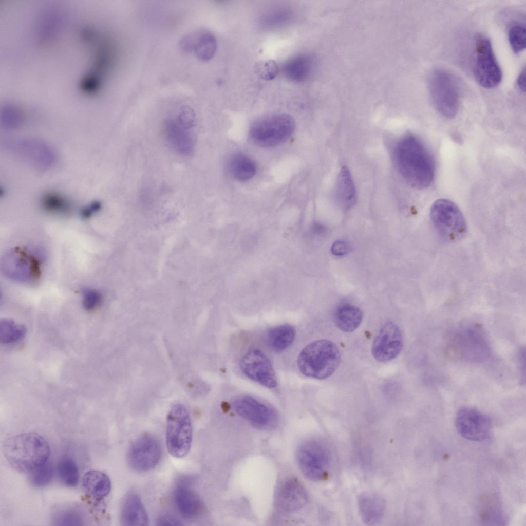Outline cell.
I'll list each match as a JSON object with an SVG mask.
<instances>
[{
  "mask_svg": "<svg viewBox=\"0 0 526 526\" xmlns=\"http://www.w3.org/2000/svg\"><path fill=\"white\" fill-rule=\"evenodd\" d=\"M394 159L403 179L410 186L424 189L433 182L435 160L422 141L413 134L404 136L394 149Z\"/></svg>",
  "mask_w": 526,
  "mask_h": 526,
  "instance_id": "obj_1",
  "label": "cell"
},
{
  "mask_svg": "<svg viewBox=\"0 0 526 526\" xmlns=\"http://www.w3.org/2000/svg\"><path fill=\"white\" fill-rule=\"evenodd\" d=\"M3 450L10 464L22 472L33 471L44 465L50 454L48 443L39 434L32 432L8 438Z\"/></svg>",
  "mask_w": 526,
  "mask_h": 526,
  "instance_id": "obj_2",
  "label": "cell"
},
{
  "mask_svg": "<svg viewBox=\"0 0 526 526\" xmlns=\"http://www.w3.org/2000/svg\"><path fill=\"white\" fill-rule=\"evenodd\" d=\"M447 344L448 351L463 361L481 363L490 356L487 337L477 324L465 323L458 326L449 334Z\"/></svg>",
  "mask_w": 526,
  "mask_h": 526,
  "instance_id": "obj_3",
  "label": "cell"
},
{
  "mask_svg": "<svg viewBox=\"0 0 526 526\" xmlns=\"http://www.w3.org/2000/svg\"><path fill=\"white\" fill-rule=\"evenodd\" d=\"M341 354L332 341L321 339L313 341L301 351L297 359L300 372L305 375L318 380L327 378L339 367Z\"/></svg>",
  "mask_w": 526,
  "mask_h": 526,
  "instance_id": "obj_4",
  "label": "cell"
},
{
  "mask_svg": "<svg viewBox=\"0 0 526 526\" xmlns=\"http://www.w3.org/2000/svg\"><path fill=\"white\" fill-rule=\"evenodd\" d=\"M428 89L433 106L443 117L452 118L460 102V89L455 77L448 71L436 69L429 75Z\"/></svg>",
  "mask_w": 526,
  "mask_h": 526,
  "instance_id": "obj_5",
  "label": "cell"
},
{
  "mask_svg": "<svg viewBox=\"0 0 526 526\" xmlns=\"http://www.w3.org/2000/svg\"><path fill=\"white\" fill-rule=\"evenodd\" d=\"M192 441V427L189 412L183 404L172 405L167 416L166 445L174 457L181 458L189 452Z\"/></svg>",
  "mask_w": 526,
  "mask_h": 526,
  "instance_id": "obj_6",
  "label": "cell"
},
{
  "mask_svg": "<svg viewBox=\"0 0 526 526\" xmlns=\"http://www.w3.org/2000/svg\"><path fill=\"white\" fill-rule=\"evenodd\" d=\"M430 218L439 235L447 242L459 241L467 233V224L462 213L448 199L436 200L431 206Z\"/></svg>",
  "mask_w": 526,
  "mask_h": 526,
  "instance_id": "obj_7",
  "label": "cell"
},
{
  "mask_svg": "<svg viewBox=\"0 0 526 526\" xmlns=\"http://www.w3.org/2000/svg\"><path fill=\"white\" fill-rule=\"evenodd\" d=\"M295 126L289 115L276 113L264 116L253 123L250 134L253 141L263 147H272L285 141L292 134Z\"/></svg>",
  "mask_w": 526,
  "mask_h": 526,
  "instance_id": "obj_8",
  "label": "cell"
},
{
  "mask_svg": "<svg viewBox=\"0 0 526 526\" xmlns=\"http://www.w3.org/2000/svg\"><path fill=\"white\" fill-rule=\"evenodd\" d=\"M297 459L302 472L308 479L319 481L328 477L332 455L328 446L323 441L312 439L304 442L298 449Z\"/></svg>",
  "mask_w": 526,
  "mask_h": 526,
  "instance_id": "obj_9",
  "label": "cell"
},
{
  "mask_svg": "<svg viewBox=\"0 0 526 526\" xmlns=\"http://www.w3.org/2000/svg\"><path fill=\"white\" fill-rule=\"evenodd\" d=\"M41 261L28 249L15 247L7 252L1 261V269L8 278L21 283H33L41 274Z\"/></svg>",
  "mask_w": 526,
  "mask_h": 526,
  "instance_id": "obj_10",
  "label": "cell"
},
{
  "mask_svg": "<svg viewBox=\"0 0 526 526\" xmlns=\"http://www.w3.org/2000/svg\"><path fill=\"white\" fill-rule=\"evenodd\" d=\"M475 50L474 74L476 80L485 88L496 87L502 80V73L489 39L482 34L477 35Z\"/></svg>",
  "mask_w": 526,
  "mask_h": 526,
  "instance_id": "obj_11",
  "label": "cell"
},
{
  "mask_svg": "<svg viewBox=\"0 0 526 526\" xmlns=\"http://www.w3.org/2000/svg\"><path fill=\"white\" fill-rule=\"evenodd\" d=\"M455 424L458 433L464 438L476 442L487 439L491 433V421L480 411L463 407L456 413Z\"/></svg>",
  "mask_w": 526,
  "mask_h": 526,
  "instance_id": "obj_12",
  "label": "cell"
},
{
  "mask_svg": "<svg viewBox=\"0 0 526 526\" xmlns=\"http://www.w3.org/2000/svg\"><path fill=\"white\" fill-rule=\"evenodd\" d=\"M161 453V446L157 439L150 434H144L130 446L127 456V462L136 471H147L157 465Z\"/></svg>",
  "mask_w": 526,
  "mask_h": 526,
  "instance_id": "obj_13",
  "label": "cell"
},
{
  "mask_svg": "<svg viewBox=\"0 0 526 526\" xmlns=\"http://www.w3.org/2000/svg\"><path fill=\"white\" fill-rule=\"evenodd\" d=\"M403 342L400 327L396 323L388 321L381 327L373 342L372 355L379 362H389L400 354Z\"/></svg>",
  "mask_w": 526,
  "mask_h": 526,
  "instance_id": "obj_14",
  "label": "cell"
},
{
  "mask_svg": "<svg viewBox=\"0 0 526 526\" xmlns=\"http://www.w3.org/2000/svg\"><path fill=\"white\" fill-rule=\"evenodd\" d=\"M240 366L250 379L268 388L276 387L277 380L271 362L260 350L248 351L242 358Z\"/></svg>",
  "mask_w": 526,
  "mask_h": 526,
  "instance_id": "obj_15",
  "label": "cell"
},
{
  "mask_svg": "<svg viewBox=\"0 0 526 526\" xmlns=\"http://www.w3.org/2000/svg\"><path fill=\"white\" fill-rule=\"evenodd\" d=\"M13 147L22 159L36 169L48 170L56 162V155L53 149L42 141L25 139L16 141Z\"/></svg>",
  "mask_w": 526,
  "mask_h": 526,
  "instance_id": "obj_16",
  "label": "cell"
},
{
  "mask_svg": "<svg viewBox=\"0 0 526 526\" xmlns=\"http://www.w3.org/2000/svg\"><path fill=\"white\" fill-rule=\"evenodd\" d=\"M233 406L240 416L256 426L271 428L276 422L274 411L252 397H238L233 402Z\"/></svg>",
  "mask_w": 526,
  "mask_h": 526,
  "instance_id": "obj_17",
  "label": "cell"
},
{
  "mask_svg": "<svg viewBox=\"0 0 526 526\" xmlns=\"http://www.w3.org/2000/svg\"><path fill=\"white\" fill-rule=\"evenodd\" d=\"M180 46L184 51L194 52L199 59L206 61L214 56L217 44L212 33L200 30L184 36L180 41Z\"/></svg>",
  "mask_w": 526,
  "mask_h": 526,
  "instance_id": "obj_18",
  "label": "cell"
},
{
  "mask_svg": "<svg viewBox=\"0 0 526 526\" xmlns=\"http://www.w3.org/2000/svg\"><path fill=\"white\" fill-rule=\"evenodd\" d=\"M307 500L304 487L295 478L288 479L281 484L276 499L279 508L287 512L299 510L306 504Z\"/></svg>",
  "mask_w": 526,
  "mask_h": 526,
  "instance_id": "obj_19",
  "label": "cell"
},
{
  "mask_svg": "<svg viewBox=\"0 0 526 526\" xmlns=\"http://www.w3.org/2000/svg\"><path fill=\"white\" fill-rule=\"evenodd\" d=\"M167 141L177 153L188 156L194 151L195 141L190 129L181 125L176 118L166 120L164 125Z\"/></svg>",
  "mask_w": 526,
  "mask_h": 526,
  "instance_id": "obj_20",
  "label": "cell"
},
{
  "mask_svg": "<svg viewBox=\"0 0 526 526\" xmlns=\"http://www.w3.org/2000/svg\"><path fill=\"white\" fill-rule=\"evenodd\" d=\"M174 498L179 512L186 518H195L200 513L202 508L201 501L186 480H181L177 484Z\"/></svg>",
  "mask_w": 526,
  "mask_h": 526,
  "instance_id": "obj_21",
  "label": "cell"
},
{
  "mask_svg": "<svg viewBox=\"0 0 526 526\" xmlns=\"http://www.w3.org/2000/svg\"><path fill=\"white\" fill-rule=\"evenodd\" d=\"M386 503L380 495L372 492H364L358 497V506L363 523L373 525L383 517Z\"/></svg>",
  "mask_w": 526,
  "mask_h": 526,
  "instance_id": "obj_22",
  "label": "cell"
},
{
  "mask_svg": "<svg viewBox=\"0 0 526 526\" xmlns=\"http://www.w3.org/2000/svg\"><path fill=\"white\" fill-rule=\"evenodd\" d=\"M121 519L126 526H145L148 524V517L143 503L134 492L129 493L123 503Z\"/></svg>",
  "mask_w": 526,
  "mask_h": 526,
  "instance_id": "obj_23",
  "label": "cell"
},
{
  "mask_svg": "<svg viewBox=\"0 0 526 526\" xmlns=\"http://www.w3.org/2000/svg\"><path fill=\"white\" fill-rule=\"evenodd\" d=\"M335 196L339 205L345 210L351 209L356 204L357 194L354 183L349 169L345 166L338 175Z\"/></svg>",
  "mask_w": 526,
  "mask_h": 526,
  "instance_id": "obj_24",
  "label": "cell"
},
{
  "mask_svg": "<svg viewBox=\"0 0 526 526\" xmlns=\"http://www.w3.org/2000/svg\"><path fill=\"white\" fill-rule=\"evenodd\" d=\"M83 491L91 497L100 499L109 494L111 482L108 476L100 471L90 470L87 472L82 479Z\"/></svg>",
  "mask_w": 526,
  "mask_h": 526,
  "instance_id": "obj_25",
  "label": "cell"
},
{
  "mask_svg": "<svg viewBox=\"0 0 526 526\" xmlns=\"http://www.w3.org/2000/svg\"><path fill=\"white\" fill-rule=\"evenodd\" d=\"M363 317V313L360 308L350 304L344 303L336 309L334 322L341 330L350 332L359 327Z\"/></svg>",
  "mask_w": 526,
  "mask_h": 526,
  "instance_id": "obj_26",
  "label": "cell"
},
{
  "mask_svg": "<svg viewBox=\"0 0 526 526\" xmlns=\"http://www.w3.org/2000/svg\"><path fill=\"white\" fill-rule=\"evenodd\" d=\"M313 67V60L307 54L296 55L288 61L283 67L286 77L291 81L299 83L310 75Z\"/></svg>",
  "mask_w": 526,
  "mask_h": 526,
  "instance_id": "obj_27",
  "label": "cell"
},
{
  "mask_svg": "<svg viewBox=\"0 0 526 526\" xmlns=\"http://www.w3.org/2000/svg\"><path fill=\"white\" fill-rule=\"evenodd\" d=\"M228 167L231 175L240 181L251 179L256 172V165L254 160L242 153L233 155L229 159Z\"/></svg>",
  "mask_w": 526,
  "mask_h": 526,
  "instance_id": "obj_28",
  "label": "cell"
},
{
  "mask_svg": "<svg viewBox=\"0 0 526 526\" xmlns=\"http://www.w3.org/2000/svg\"><path fill=\"white\" fill-rule=\"evenodd\" d=\"M295 336V329L289 325H281L271 328L267 334L270 347L276 351H281L288 347Z\"/></svg>",
  "mask_w": 526,
  "mask_h": 526,
  "instance_id": "obj_29",
  "label": "cell"
},
{
  "mask_svg": "<svg viewBox=\"0 0 526 526\" xmlns=\"http://www.w3.org/2000/svg\"><path fill=\"white\" fill-rule=\"evenodd\" d=\"M41 204L45 211L53 214H67L71 208L69 200L55 192L44 193L41 197Z\"/></svg>",
  "mask_w": 526,
  "mask_h": 526,
  "instance_id": "obj_30",
  "label": "cell"
},
{
  "mask_svg": "<svg viewBox=\"0 0 526 526\" xmlns=\"http://www.w3.org/2000/svg\"><path fill=\"white\" fill-rule=\"evenodd\" d=\"M26 331L24 325L16 324L12 320L4 318L0 321V341L2 343L16 342L25 336Z\"/></svg>",
  "mask_w": 526,
  "mask_h": 526,
  "instance_id": "obj_31",
  "label": "cell"
},
{
  "mask_svg": "<svg viewBox=\"0 0 526 526\" xmlns=\"http://www.w3.org/2000/svg\"><path fill=\"white\" fill-rule=\"evenodd\" d=\"M58 474L60 480L66 486H76L79 480V472L76 462L71 458L62 459L58 466Z\"/></svg>",
  "mask_w": 526,
  "mask_h": 526,
  "instance_id": "obj_32",
  "label": "cell"
},
{
  "mask_svg": "<svg viewBox=\"0 0 526 526\" xmlns=\"http://www.w3.org/2000/svg\"><path fill=\"white\" fill-rule=\"evenodd\" d=\"M525 27L521 23H514L508 31V40L510 46L516 53H519L525 48Z\"/></svg>",
  "mask_w": 526,
  "mask_h": 526,
  "instance_id": "obj_33",
  "label": "cell"
},
{
  "mask_svg": "<svg viewBox=\"0 0 526 526\" xmlns=\"http://www.w3.org/2000/svg\"><path fill=\"white\" fill-rule=\"evenodd\" d=\"M255 70L258 76L265 80L274 79L278 74L279 67L273 60L260 61L256 63Z\"/></svg>",
  "mask_w": 526,
  "mask_h": 526,
  "instance_id": "obj_34",
  "label": "cell"
},
{
  "mask_svg": "<svg viewBox=\"0 0 526 526\" xmlns=\"http://www.w3.org/2000/svg\"><path fill=\"white\" fill-rule=\"evenodd\" d=\"M45 464L33 471V473L30 477V481L35 486H44L48 484L53 478V469L52 467L51 466Z\"/></svg>",
  "mask_w": 526,
  "mask_h": 526,
  "instance_id": "obj_35",
  "label": "cell"
},
{
  "mask_svg": "<svg viewBox=\"0 0 526 526\" xmlns=\"http://www.w3.org/2000/svg\"><path fill=\"white\" fill-rule=\"evenodd\" d=\"M1 117L3 126L9 129L17 128L23 122V116L21 111L14 108H5L2 112Z\"/></svg>",
  "mask_w": 526,
  "mask_h": 526,
  "instance_id": "obj_36",
  "label": "cell"
},
{
  "mask_svg": "<svg viewBox=\"0 0 526 526\" xmlns=\"http://www.w3.org/2000/svg\"><path fill=\"white\" fill-rule=\"evenodd\" d=\"M54 521L57 525H80L83 524L84 519L78 511L69 509L58 514Z\"/></svg>",
  "mask_w": 526,
  "mask_h": 526,
  "instance_id": "obj_37",
  "label": "cell"
},
{
  "mask_svg": "<svg viewBox=\"0 0 526 526\" xmlns=\"http://www.w3.org/2000/svg\"><path fill=\"white\" fill-rule=\"evenodd\" d=\"M83 294V305L87 310H92L102 303V295L98 290L91 288L84 289Z\"/></svg>",
  "mask_w": 526,
  "mask_h": 526,
  "instance_id": "obj_38",
  "label": "cell"
},
{
  "mask_svg": "<svg viewBox=\"0 0 526 526\" xmlns=\"http://www.w3.org/2000/svg\"><path fill=\"white\" fill-rule=\"evenodd\" d=\"M176 119L184 127L190 129L195 125L196 117L194 111L189 107L183 106L178 110Z\"/></svg>",
  "mask_w": 526,
  "mask_h": 526,
  "instance_id": "obj_39",
  "label": "cell"
},
{
  "mask_svg": "<svg viewBox=\"0 0 526 526\" xmlns=\"http://www.w3.org/2000/svg\"><path fill=\"white\" fill-rule=\"evenodd\" d=\"M352 250L351 245L347 240H338L335 241L331 247V253L336 256H341L348 254Z\"/></svg>",
  "mask_w": 526,
  "mask_h": 526,
  "instance_id": "obj_40",
  "label": "cell"
},
{
  "mask_svg": "<svg viewBox=\"0 0 526 526\" xmlns=\"http://www.w3.org/2000/svg\"><path fill=\"white\" fill-rule=\"evenodd\" d=\"M102 204L98 201H95L83 208L80 212L81 216L84 219L91 217L101 209Z\"/></svg>",
  "mask_w": 526,
  "mask_h": 526,
  "instance_id": "obj_41",
  "label": "cell"
},
{
  "mask_svg": "<svg viewBox=\"0 0 526 526\" xmlns=\"http://www.w3.org/2000/svg\"><path fill=\"white\" fill-rule=\"evenodd\" d=\"M525 350L524 348H522L519 350L517 358V362L518 365V369L519 371V374L520 378V381L522 383L525 382Z\"/></svg>",
  "mask_w": 526,
  "mask_h": 526,
  "instance_id": "obj_42",
  "label": "cell"
},
{
  "mask_svg": "<svg viewBox=\"0 0 526 526\" xmlns=\"http://www.w3.org/2000/svg\"><path fill=\"white\" fill-rule=\"evenodd\" d=\"M159 525H181V521L177 518L169 514H164L160 516L157 520Z\"/></svg>",
  "mask_w": 526,
  "mask_h": 526,
  "instance_id": "obj_43",
  "label": "cell"
},
{
  "mask_svg": "<svg viewBox=\"0 0 526 526\" xmlns=\"http://www.w3.org/2000/svg\"><path fill=\"white\" fill-rule=\"evenodd\" d=\"M517 84L521 91H525V69L524 68L518 76Z\"/></svg>",
  "mask_w": 526,
  "mask_h": 526,
  "instance_id": "obj_44",
  "label": "cell"
},
{
  "mask_svg": "<svg viewBox=\"0 0 526 526\" xmlns=\"http://www.w3.org/2000/svg\"><path fill=\"white\" fill-rule=\"evenodd\" d=\"M313 233L317 235H321L324 234L326 231V228L323 225L316 223L314 224L312 228Z\"/></svg>",
  "mask_w": 526,
  "mask_h": 526,
  "instance_id": "obj_45",
  "label": "cell"
}]
</instances>
